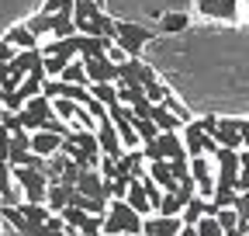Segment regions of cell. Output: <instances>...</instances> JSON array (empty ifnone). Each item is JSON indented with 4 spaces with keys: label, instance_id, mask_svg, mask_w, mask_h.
<instances>
[{
    "label": "cell",
    "instance_id": "1",
    "mask_svg": "<svg viewBox=\"0 0 249 236\" xmlns=\"http://www.w3.org/2000/svg\"><path fill=\"white\" fill-rule=\"evenodd\" d=\"M142 229H145V219L124 198H114L104 219V236H142Z\"/></svg>",
    "mask_w": 249,
    "mask_h": 236
},
{
    "label": "cell",
    "instance_id": "2",
    "mask_svg": "<svg viewBox=\"0 0 249 236\" xmlns=\"http://www.w3.org/2000/svg\"><path fill=\"white\" fill-rule=\"evenodd\" d=\"M62 153H66L73 163H80L83 170H90L93 163L101 167V142H97V132H87V129H80V132H73L66 142H62Z\"/></svg>",
    "mask_w": 249,
    "mask_h": 236
},
{
    "label": "cell",
    "instance_id": "3",
    "mask_svg": "<svg viewBox=\"0 0 249 236\" xmlns=\"http://www.w3.org/2000/svg\"><path fill=\"white\" fill-rule=\"evenodd\" d=\"M142 153H145V160H149V163H160V160L173 163V160H183V157H187V146H183L180 132H163L156 142H149Z\"/></svg>",
    "mask_w": 249,
    "mask_h": 236
},
{
    "label": "cell",
    "instance_id": "4",
    "mask_svg": "<svg viewBox=\"0 0 249 236\" xmlns=\"http://www.w3.org/2000/svg\"><path fill=\"white\" fill-rule=\"evenodd\" d=\"M14 181H18V188L24 191V201H31V205H45L52 181H49L42 170H28V167H21V170H14Z\"/></svg>",
    "mask_w": 249,
    "mask_h": 236
},
{
    "label": "cell",
    "instance_id": "5",
    "mask_svg": "<svg viewBox=\"0 0 249 236\" xmlns=\"http://www.w3.org/2000/svg\"><path fill=\"white\" fill-rule=\"evenodd\" d=\"M156 39L152 28H142V24H132V21H118V49L128 56V59H139L142 45Z\"/></svg>",
    "mask_w": 249,
    "mask_h": 236
},
{
    "label": "cell",
    "instance_id": "6",
    "mask_svg": "<svg viewBox=\"0 0 249 236\" xmlns=\"http://www.w3.org/2000/svg\"><path fill=\"white\" fill-rule=\"evenodd\" d=\"M214 160H218V188L222 191H239V174H242L239 150H222V146H218Z\"/></svg>",
    "mask_w": 249,
    "mask_h": 236
},
{
    "label": "cell",
    "instance_id": "7",
    "mask_svg": "<svg viewBox=\"0 0 249 236\" xmlns=\"http://www.w3.org/2000/svg\"><path fill=\"white\" fill-rule=\"evenodd\" d=\"M52 115H55V108H52V101H49L45 94H42V98H35V101H28V104H24V111H18L21 129H24V132H31V136L42 132V129H45V122H49Z\"/></svg>",
    "mask_w": 249,
    "mask_h": 236
},
{
    "label": "cell",
    "instance_id": "8",
    "mask_svg": "<svg viewBox=\"0 0 249 236\" xmlns=\"http://www.w3.org/2000/svg\"><path fill=\"white\" fill-rule=\"evenodd\" d=\"M121 80L118 87H135V91H149L152 83H160V77H156L152 66H145L142 59H128V63H121Z\"/></svg>",
    "mask_w": 249,
    "mask_h": 236
},
{
    "label": "cell",
    "instance_id": "9",
    "mask_svg": "<svg viewBox=\"0 0 249 236\" xmlns=\"http://www.w3.org/2000/svg\"><path fill=\"white\" fill-rule=\"evenodd\" d=\"M97 142H101V153L111 157V160H118V163L124 160V153H128V150H124V142H121V136H118V129H114V122H111V115L97 125Z\"/></svg>",
    "mask_w": 249,
    "mask_h": 236
},
{
    "label": "cell",
    "instance_id": "10",
    "mask_svg": "<svg viewBox=\"0 0 249 236\" xmlns=\"http://www.w3.org/2000/svg\"><path fill=\"white\" fill-rule=\"evenodd\" d=\"M83 66H87V80H90V87H93V83H118V80H121V70L111 63V56L83 59Z\"/></svg>",
    "mask_w": 249,
    "mask_h": 236
},
{
    "label": "cell",
    "instance_id": "11",
    "mask_svg": "<svg viewBox=\"0 0 249 236\" xmlns=\"http://www.w3.org/2000/svg\"><path fill=\"white\" fill-rule=\"evenodd\" d=\"M214 142L222 150H239L242 153V118H222L218 122V132H214Z\"/></svg>",
    "mask_w": 249,
    "mask_h": 236
},
{
    "label": "cell",
    "instance_id": "12",
    "mask_svg": "<svg viewBox=\"0 0 249 236\" xmlns=\"http://www.w3.org/2000/svg\"><path fill=\"white\" fill-rule=\"evenodd\" d=\"M76 191H80L83 198H90V201H111V198H107V181L101 177V170H83Z\"/></svg>",
    "mask_w": 249,
    "mask_h": 236
},
{
    "label": "cell",
    "instance_id": "13",
    "mask_svg": "<svg viewBox=\"0 0 249 236\" xmlns=\"http://www.w3.org/2000/svg\"><path fill=\"white\" fill-rule=\"evenodd\" d=\"M239 4L242 0H197V11L204 18H214V21H235L239 14Z\"/></svg>",
    "mask_w": 249,
    "mask_h": 236
},
{
    "label": "cell",
    "instance_id": "14",
    "mask_svg": "<svg viewBox=\"0 0 249 236\" xmlns=\"http://www.w3.org/2000/svg\"><path fill=\"white\" fill-rule=\"evenodd\" d=\"M62 136H55V132H35L31 136V153L35 157H42V160H52V157H59L62 153Z\"/></svg>",
    "mask_w": 249,
    "mask_h": 236
},
{
    "label": "cell",
    "instance_id": "15",
    "mask_svg": "<svg viewBox=\"0 0 249 236\" xmlns=\"http://www.w3.org/2000/svg\"><path fill=\"white\" fill-rule=\"evenodd\" d=\"M191 177H194V184H197L201 198H204V195H214L218 181L211 177V163H208V157H191Z\"/></svg>",
    "mask_w": 249,
    "mask_h": 236
},
{
    "label": "cell",
    "instance_id": "16",
    "mask_svg": "<svg viewBox=\"0 0 249 236\" xmlns=\"http://www.w3.org/2000/svg\"><path fill=\"white\" fill-rule=\"evenodd\" d=\"M180 139H183V146H187V157H208V139H211V136H204L197 122H187L183 132H180Z\"/></svg>",
    "mask_w": 249,
    "mask_h": 236
},
{
    "label": "cell",
    "instance_id": "17",
    "mask_svg": "<svg viewBox=\"0 0 249 236\" xmlns=\"http://www.w3.org/2000/svg\"><path fill=\"white\" fill-rule=\"evenodd\" d=\"M183 219H166V216H149L142 236H180Z\"/></svg>",
    "mask_w": 249,
    "mask_h": 236
},
{
    "label": "cell",
    "instance_id": "18",
    "mask_svg": "<svg viewBox=\"0 0 249 236\" xmlns=\"http://www.w3.org/2000/svg\"><path fill=\"white\" fill-rule=\"evenodd\" d=\"M45 56H62V59H70V63H76V56H80V35L73 39H52L42 45Z\"/></svg>",
    "mask_w": 249,
    "mask_h": 236
},
{
    "label": "cell",
    "instance_id": "19",
    "mask_svg": "<svg viewBox=\"0 0 249 236\" xmlns=\"http://www.w3.org/2000/svg\"><path fill=\"white\" fill-rule=\"evenodd\" d=\"M149 177H152V181L160 184L166 195H177V191H180V181L173 177V170H170V163H166V160H160V163H149Z\"/></svg>",
    "mask_w": 249,
    "mask_h": 236
},
{
    "label": "cell",
    "instance_id": "20",
    "mask_svg": "<svg viewBox=\"0 0 249 236\" xmlns=\"http://www.w3.org/2000/svg\"><path fill=\"white\" fill-rule=\"evenodd\" d=\"M4 39H7V42H11L18 52H28V49H42V45H38V35L31 32L28 24H14V28H11V32H7Z\"/></svg>",
    "mask_w": 249,
    "mask_h": 236
},
{
    "label": "cell",
    "instance_id": "21",
    "mask_svg": "<svg viewBox=\"0 0 249 236\" xmlns=\"http://www.w3.org/2000/svg\"><path fill=\"white\" fill-rule=\"evenodd\" d=\"M73 195H76V188H66V184H52L49 188V198H45V205L55 212V216H62L70 209V201H73Z\"/></svg>",
    "mask_w": 249,
    "mask_h": 236
},
{
    "label": "cell",
    "instance_id": "22",
    "mask_svg": "<svg viewBox=\"0 0 249 236\" xmlns=\"http://www.w3.org/2000/svg\"><path fill=\"white\" fill-rule=\"evenodd\" d=\"M152 122H156V129L160 132H183V118L180 115H173L166 104H156V115H152Z\"/></svg>",
    "mask_w": 249,
    "mask_h": 236
},
{
    "label": "cell",
    "instance_id": "23",
    "mask_svg": "<svg viewBox=\"0 0 249 236\" xmlns=\"http://www.w3.org/2000/svg\"><path fill=\"white\" fill-rule=\"evenodd\" d=\"M124 201H128V205H132V209H135L142 219H149V212H152V201H149V195H145L142 181H132V188H128V195H124Z\"/></svg>",
    "mask_w": 249,
    "mask_h": 236
},
{
    "label": "cell",
    "instance_id": "24",
    "mask_svg": "<svg viewBox=\"0 0 249 236\" xmlns=\"http://www.w3.org/2000/svg\"><path fill=\"white\" fill-rule=\"evenodd\" d=\"M18 209H21V216H24L28 222H35V226H49V222H52V216H55L49 205H31V201H21Z\"/></svg>",
    "mask_w": 249,
    "mask_h": 236
},
{
    "label": "cell",
    "instance_id": "25",
    "mask_svg": "<svg viewBox=\"0 0 249 236\" xmlns=\"http://www.w3.org/2000/svg\"><path fill=\"white\" fill-rule=\"evenodd\" d=\"M52 108H55V115L62 118V122H70V125H73L76 118L87 111L83 104H76V101H70V98H55V101H52Z\"/></svg>",
    "mask_w": 249,
    "mask_h": 236
},
{
    "label": "cell",
    "instance_id": "26",
    "mask_svg": "<svg viewBox=\"0 0 249 236\" xmlns=\"http://www.w3.org/2000/svg\"><path fill=\"white\" fill-rule=\"evenodd\" d=\"M142 167H145V153H142V150H128V153H124V160H121V170L128 174L132 181L145 177V174H142Z\"/></svg>",
    "mask_w": 249,
    "mask_h": 236
},
{
    "label": "cell",
    "instance_id": "27",
    "mask_svg": "<svg viewBox=\"0 0 249 236\" xmlns=\"http://www.w3.org/2000/svg\"><path fill=\"white\" fill-rule=\"evenodd\" d=\"M0 198H4V205H18L14 201V167L11 163H0Z\"/></svg>",
    "mask_w": 249,
    "mask_h": 236
},
{
    "label": "cell",
    "instance_id": "28",
    "mask_svg": "<svg viewBox=\"0 0 249 236\" xmlns=\"http://www.w3.org/2000/svg\"><path fill=\"white\" fill-rule=\"evenodd\" d=\"M204 216H208V198H194V201L183 209V216H180V219H183V226H197Z\"/></svg>",
    "mask_w": 249,
    "mask_h": 236
},
{
    "label": "cell",
    "instance_id": "29",
    "mask_svg": "<svg viewBox=\"0 0 249 236\" xmlns=\"http://www.w3.org/2000/svg\"><path fill=\"white\" fill-rule=\"evenodd\" d=\"M101 177H104V181H111V184H114V181H132V177L121 170V163L111 160V157H101Z\"/></svg>",
    "mask_w": 249,
    "mask_h": 236
},
{
    "label": "cell",
    "instance_id": "30",
    "mask_svg": "<svg viewBox=\"0 0 249 236\" xmlns=\"http://www.w3.org/2000/svg\"><path fill=\"white\" fill-rule=\"evenodd\" d=\"M187 24H191V18L187 14H180V11H173V14H163V32H170V35H180V32H187Z\"/></svg>",
    "mask_w": 249,
    "mask_h": 236
},
{
    "label": "cell",
    "instance_id": "31",
    "mask_svg": "<svg viewBox=\"0 0 249 236\" xmlns=\"http://www.w3.org/2000/svg\"><path fill=\"white\" fill-rule=\"evenodd\" d=\"M76 11V0H45L38 14H49V18H59V14H73Z\"/></svg>",
    "mask_w": 249,
    "mask_h": 236
},
{
    "label": "cell",
    "instance_id": "32",
    "mask_svg": "<svg viewBox=\"0 0 249 236\" xmlns=\"http://www.w3.org/2000/svg\"><path fill=\"white\" fill-rule=\"evenodd\" d=\"M197 233H201V236H225L222 222H218V219H211V216H204V219L197 222Z\"/></svg>",
    "mask_w": 249,
    "mask_h": 236
},
{
    "label": "cell",
    "instance_id": "33",
    "mask_svg": "<svg viewBox=\"0 0 249 236\" xmlns=\"http://www.w3.org/2000/svg\"><path fill=\"white\" fill-rule=\"evenodd\" d=\"M170 170H173V177L183 184V181H191V157H183V160H173L170 163Z\"/></svg>",
    "mask_w": 249,
    "mask_h": 236
},
{
    "label": "cell",
    "instance_id": "34",
    "mask_svg": "<svg viewBox=\"0 0 249 236\" xmlns=\"http://www.w3.org/2000/svg\"><path fill=\"white\" fill-rule=\"evenodd\" d=\"M218 222H222V229H225V233H232V229H239V226H242V219H239V212H235V209H225L222 216H218Z\"/></svg>",
    "mask_w": 249,
    "mask_h": 236
},
{
    "label": "cell",
    "instance_id": "35",
    "mask_svg": "<svg viewBox=\"0 0 249 236\" xmlns=\"http://www.w3.org/2000/svg\"><path fill=\"white\" fill-rule=\"evenodd\" d=\"M11 139H14V136L0 125V163H11Z\"/></svg>",
    "mask_w": 249,
    "mask_h": 236
},
{
    "label": "cell",
    "instance_id": "36",
    "mask_svg": "<svg viewBox=\"0 0 249 236\" xmlns=\"http://www.w3.org/2000/svg\"><path fill=\"white\" fill-rule=\"evenodd\" d=\"M218 122H222L218 115H204V118H197L201 132H204V136H211V139H214V132H218Z\"/></svg>",
    "mask_w": 249,
    "mask_h": 236
},
{
    "label": "cell",
    "instance_id": "37",
    "mask_svg": "<svg viewBox=\"0 0 249 236\" xmlns=\"http://www.w3.org/2000/svg\"><path fill=\"white\" fill-rule=\"evenodd\" d=\"M14 59H18V49L7 39H0V63H14Z\"/></svg>",
    "mask_w": 249,
    "mask_h": 236
},
{
    "label": "cell",
    "instance_id": "38",
    "mask_svg": "<svg viewBox=\"0 0 249 236\" xmlns=\"http://www.w3.org/2000/svg\"><path fill=\"white\" fill-rule=\"evenodd\" d=\"M242 142H246V150H249V118H242Z\"/></svg>",
    "mask_w": 249,
    "mask_h": 236
},
{
    "label": "cell",
    "instance_id": "39",
    "mask_svg": "<svg viewBox=\"0 0 249 236\" xmlns=\"http://www.w3.org/2000/svg\"><path fill=\"white\" fill-rule=\"evenodd\" d=\"M180 236H201V233H197V226H183V229H180Z\"/></svg>",
    "mask_w": 249,
    "mask_h": 236
},
{
    "label": "cell",
    "instance_id": "40",
    "mask_svg": "<svg viewBox=\"0 0 249 236\" xmlns=\"http://www.w3.org/2000/svg\"><path fill=\"white\" fill-rule=\"evenodd\" d=\"M97 4H101V0H97Z\"/></svg>",
    "mask_w": 249,
    "mask_h": 236
}]
</instances>
